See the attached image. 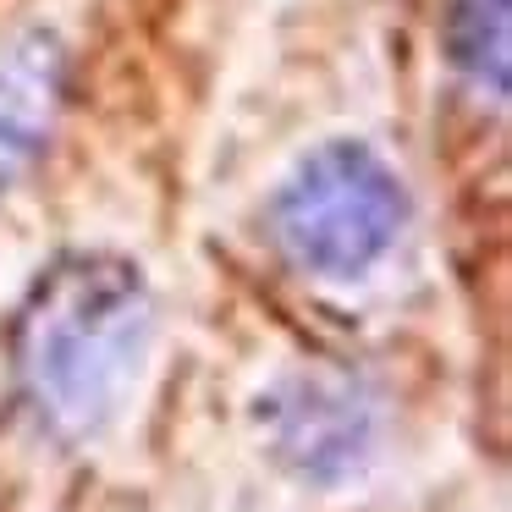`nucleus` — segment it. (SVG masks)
<instances>
[{"mask_svg":"<svg viewBox=\"0 0 512 512\" xmlns=\"http://www.w3.org/2000/svg\"><path fill=\"white\" fill-rule=\"evenodd\" d=\"M452 56L468 67V78L507 89V0H457Z\"/></svg>","mask_w":512,"mask_h":512,"instance_id":"39448f33","label":"nucleus"},{"mask_svg":"<svg viewBox=\"0 0 512 512\" xmlns=\"http://www.w3.org/2000/svg\"><path fill=\"white\" fill-rule=\"evenodd\" d=\"M67 100V50L50 28L17 34L0 50V193L12 188L34 155L45 149L50 127Z\"/></svg>","mask_w":512,"mask_h":512,"instance_id":"20e7f679","label":"nucleus"},{"mask_svg":"<svg viewBox=\"0 0 512 512\" xmlns=\"http://www.w3.org/2000/svg\"><path fill=\"white\" fill-rule=\"evenodd\" d=\"M155 331V298L127 254H61L17 309L12 375L34 424L56 441L105 430L127 402Z\"/></svg>","mask_w":512,"mask_h":512,"instance_id":"f257e3e1","label":"nucleus"},{"mask_svg":"<svg viewBox=\"0 0 512 512\" xmlns=\"http://www.w3.org/2000/svg\"><path fill=\"white\" fill-rule=\"evenodd\" d=\"M369 435H375V419L347 380L298 375L270 397V441L281 463L309 479L347 474L369 452Z\"/></svg>","mask_w":512,"mask_h":512,"instance_id":"7ed1b4c3","label":"nucleus"},{"mask_svg":"<svg viewBox=\"0 0 512 512\" xmlns=\"http://www.w3.org/2000/svg\"><path fill=\"white\" fill-rule=\"evenodd\" d=\"M408 193L364 144H320L292 166L270 204L281 254L320 281H358L397 248Z\"/></svg>","mask_w":512,"mask_h":512,"instance_id":"f03ea898","label":"nucleus"}]
</instances>
